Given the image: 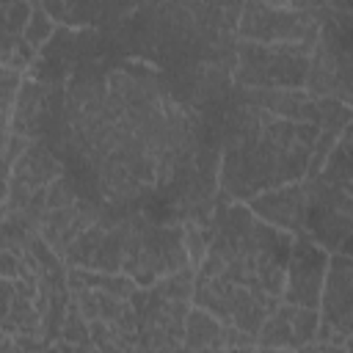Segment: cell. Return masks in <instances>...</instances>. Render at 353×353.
I'll list each match as a JSON object with an SVG mask.
<instances>
[{
  "instance_id": "1",
  "label": "cell",
  "mask_w": 353,
  "mask_h": 353,
  "mask_svg": "<svg viewBox=\"0 0 353 353\" xmlns=\"http://www.w3.org/2000/svg\"><path fill=\"white\" fill-rule=\"evenodd\" d=\"M325 268H328L325 248L317 245L309 234H298L292 245V259H287V276H284L287 290L281 292V298L298 309H317Z\"/></svg>"
},
{
  "instance_id": "2",
  "label": "cell",
  "mask_w": 353,
  "mask_h": 353,
  "mask_svg": "<svg viewBox=\"0 0 353 353\" xmlns=\"http://www.w3.org/2000/svg\"><path fill=\"white\" fill-rule=\"evenodd\" d=\"M306 179L281 185L273 190H265L254 199H248V210L256 212L262 221H270L273 226H281V232L303 234V212H306Z\"/></svg>"
},
{
  "instance_id": "3",
  "label": "cell",
  "mask_w": 353,
  "mask_h": 353,
  "mask_svg": "<svg viewBox=\"0 0 353 353\" xmlns=\"http://www.w3.org/2000/svg\"><path fill=\"white\" fill-rule=\"evenodd\" d=\"M320 323L334 325L342 336L350 334V259L345 254L328 256L320 290Z\"/></svg>"
},
{
  "instance_id": "4",
  "label": "cell",
  "mask_w": 353,
  "mask_h": 353,
  "mask_svg": "<svg viewBox=\"0 0 353 353\" xmlns=\"http://www.w3.org/2000/svg\"><path fill=\"white\" fill-rule=\"evenodd\" d=\"M185 350H201V347H223L221 339V323L204 312V309H190L185 317V336H182Z\"/></svg>"
},
{
  "instance_id": "5",
  "label": "cell",
  "mask_w": 353,
  "mask_h": 353,
  "mask_svg": "<svg viewBox=\"0 0 353 353\" xmlns=\"http://www.w3.org/2000/svg\"><path fill=\"white\" fill-rule=\"evenodd\" d=\"M55 22L47 17V11L41 8V3H33V8H30V19H28V25H25V30H22V41L30 47V50H36V55H39V50L50 41V36L55 33Z\"/></svg>"
}]
</instances>
